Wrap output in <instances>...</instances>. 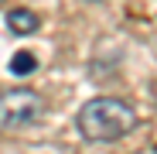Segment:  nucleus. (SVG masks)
<instances>
[{
  "label": "nucleus",
  "instance_id": "f257e3e1",
  "mask_svg": "<svg viewBox=\"0 0 157 154\" xmlns=\"http://www.w3.org/2000/svg\"><path fill=\"white\" fill-rule=\"evenodd\" d=\"M75 127H78V134L86 140L109 144V140L126 137L137 127V110L130 106V103L116 99V96H96V99H89L86 106L78 110Z\"/></svg>",
  "mask_w": 157,
  "mask_h": 154
},
{
  "label": "nucleus",
  "instance_id": "f03ea898",
  "mask_svg": "<svg viewBox=\"0 0 157 154\" xmlns=\"http://www.w3.org/2000/svg\"><path fill=\"white\" fill-rule=\"evenodd\" d=\"M44 96L34 89H4L0 93V130H28L44 116Z\"/></svg>",
  "mask_w": 157,
  "mask_h": 154
},
{
  "label": "nucleus",
  "instance_id": "7ed1b4c3",
  "mask_svg": "<svg viewBox=\"0 0 157 154\" xmlns=\"http://www.w3.org/2000/svg\"><path fill=\"white\" fill-rule=\"evenodd\" d=\"M7 28L24 38V34H34L41 28V17L34 10H28V7H14V10H7Z\"/></svg>",
  "mask_w": 157,
  "mask_h": 154
},
{
  "label": "nucleus",
  "instance_id": "20e7f679",
  "mask_svg": "<svg viewBox=\"0 0 157 154\" xmlns=\"http://www.w3.org/2000/svg\"><path fill=\"white\" fill-rule=\"evenodd\" d=\"M34 69H38V58L31 55V51H21V55L10 58V72L14 75H31Z\"/></svg>",
  "mask_w": 157,
  "mask_h": 154
},
{
  "label": "nucleus",
  "instance_id": "39448f33",
  "mask_svg": "<svg viewBox=\"0 0 157 154\" xmlns=\"http://www.w3.org/2000/svg\"><path fill=\"white\" fill-rule=\"evenodd\" d=\"M92 4H99V0H92Z\"/></svg>",
  "mask_w": 157,
  "mask_h": 154
}]
</instances>
